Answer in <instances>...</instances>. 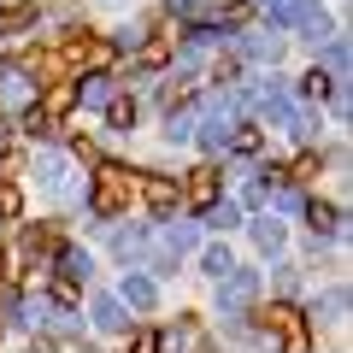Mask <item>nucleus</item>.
Returning a JSON list of instances; mask_svg holds the SVG:
<instances>
[{
    "instance_id": "obj_1",
    "label": "nucleus",
    "mask_w": 353,
    "mask_h": 353,
    "mask_svg": "<svg viewBox=\"0 0 353 353\" xmlns=\"http://www.w3.org/2000/svg\"><path fill=\"white\" fill-rule=\"evenodd\" d=\"M130 201H136V176H130L124 165H101V171H94V189H88V206L101 218H118Z\"/></svg>"
},
{
    "instance_id": "obj_2",
    "label": "nucleus",
    "mask_w": 353,
    "mask_h": 353,
    "mask_svg": "<svg viewBox=\"0 0 353 353\" xmlns=\"http://www.w3.org/2000/svg\"><path fill=\"white\" fill-rule=\"evenodd\" d=\"M259 324H265V330H271V336L283 341V353H312V330H306V318L294 312L289 301L265 306V312H259Z\"/></svg>"
},
{
    "instance_id": "obj_3",
    "label": "nucleus",
    "mask_w": 353,
    "mask_h": 353,
    "mask_svg": "<svg viewBox=\"0 0 353 353\" xmlns=\"http://www.w3.org/2000/svg\"><path fill=\"white\" fill-rule=\"evenodd\" d=\"M77 106V83H48V94H41V106H36V118L41 124H65V112Z\"/></svg>"
},
{
    "instance_id": "obj_4",
    "label": "nucleus",
    "mask_w": 353,
    "mask_h": 353,
    "mask_svg": "<svg viewBox=\"0 0 353 353\" xmlns=\"http://www.w3.org/2000/svg\"><path fill=\"white\" fill-rule=\"evenodd\" d=\"M176 194H183L189 206H212V201H218V171H212V165H201V171H189V183H183Z\"/></svg>"
},
{
    "instance_id": "obj_5",
    "label": "nucleus",
    "mask_w": 353,
    "mask_h": 353,
    "mask_svg": "<svg viewBox=\"0 0 353 353\" xmlns=\"http://www.w3.org/2000/svg\"><path fill=\"white\" fill-rule=\"evenodd\" d=\"M141 194H148V206H153V212H171V206L176 201H183V194H176V183H165V176H148V183H141Z\"/></svg>"
},
{
    "instance_id": "obj_6",
    "label": "nucleus",
    "mask_w": 353,
    "mask_h": 353,
    "mask_svg": "<svg viewBox=\"0 0 353 353\" xmlns=\"http://www.w3.org/2000/svg\"><path fill=\"white\" fill-rule=\"evenodd\" d=\"M94 324H101V330H124L130 318H124V306H118V301H101V306H94Z\"/></svg>"
},
{
    "instance_id": "obj_7",
    "label": "nucleus",
    "mask_w": 353,
    "mask_h": 353,
    "mask_svg": "<svg viewBox=\"0 0 353 353\" xmlns=\"http://www.w3.org/2000/svg\"><path fill=\"white\" fill-rule=\"evenodd\" d=\"M124 301L130 306H153V283L148 277H124Z\"/></svg>"
},
{
    "instance_id": "obj_8",
    "label": "nucleus",
    "mask_w": 353,
    "mask_h": 353,
    "mask_svg": "<svg viewBox=\"0 0 353 353\" xmlns=\"http://www.w3.org/2000/svg\"><path fill=\"white\" fill-rule=\"evenodd\" d=\"M24 24H36V6H6V12H0V30H6V36L24 30Z\"/></svg>"
},
{
    "instance_id": "obj_9",
    "label": "nucleus",
    "mask_w": 353,
    "mask_h": 353,
    "mask_svg": "<svg viewBox=\"0 0 353 353\" xmlns=\"http://www.w3.org/2000/svg\"><path fill=\"white\" fill-rule=\"evenodd\" d=\"M165 341H159V330H136V336H130V353H159Z\"/></svg>"
},
{
    "instance_id": "obj_10",
    "label": "nucleus",
    "mask_w": 353,
    "mask_h": 353,
    "mask_svg": "<svg viewBox=\"0 0 353 353\" xmlns=\"http://www.w3.org/2000/svg\"><path fill=\"white\" fill-rule=\"evenodd\" d=\"M248 294H253V277H248V271H241V277H230V289H224V301H230V306L248 301Z\"/></svg>"
},
{
    "instance_id": "obj_11",
    "label": "nucleus",
    "mask_w": 353,
    "mask_h": 353,
    "mask_svg": "<svg viewBox=\"0 0 353 353\" xmlns=\"http://www.w3.org/2000/svg\"><path fill=\"white\" fill-rule=\"evenodd\" d=\"M230 148H236V153H259V130H236Z\"/></svg>"
},
{
    "instance_id": "obj_12",
    "label": "nucleus",
    "mask_w": 353,
    "mask_h": 353,
    "mask_svg": "<svg viewBox=\"0 0 353 353\" xmlns=\"http://www.w3.org/2000/svg\"><path fill=\"white\" fill-rule=\"evenodd\" d=\"M112 124H118V130L136 124V101H112Z\"/></svg>"
},
{
    "instance_id": "obj_13",
    "label": "nucleus",
    "mask_w": 353,
    "mask_h": 353,
    "mask_svg": "<svg viewBox=\"0 0 353 353\" xmlns=\"http://www.w3.org/2000/svg\"><path fill=\"white\" fill-rule=\"evenodd\" d=\"M306 218H312V230H336V206H318L312 201V212H306Z\"/></svg>"
},
{
    "instance_id": "obj_14",
    "label": "nucleus",
    "mask_w": 353,
    "mask_h": 353,
    "mask_svg": "<svg viewBox=\"0 0 353 353\" xmlns=\"http://www.w3.org/2000/svg\"><path fill=\"white\" fill-rule=\"evenodd\" d=\"M206 271H212V277H224V271H236V265H230L224 248H212V253H206Z\"/></svg>"
},
{
    "instance_id": "obj_15",
    "label": "nucleus",
    "mask_w": 353,
    "mask_h": 353,
    "mask_svg": "<svg viewBox=\"0 0 353 353\" xmlns=\"http://www.w3.org/2000/svg\"><path fill=\"white\" fill-rule=\"evenodd\" d=\"M24 212V201H18V189H0V218H18Z\"/></svg>"
},
{
    "instance_id": "obj_16",
    "label": "nucleus",
    "mask_w": 353,
    "mask_h": 353,
    "mask_svg": "<svg viewBox=\"0 0 353 353\" xmlns=\"http://www.w3.org/2000/svg\"><path fill=\"white\" fill-rule=\"evenodd\" d=\"M301 88H306V94H330V77H324V71H306Z\"/></svg>"
}]
</instances>
